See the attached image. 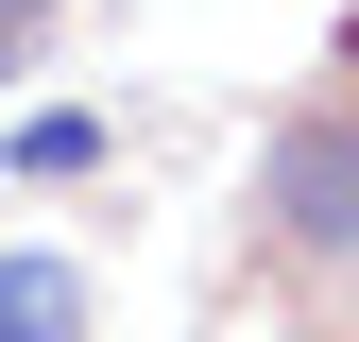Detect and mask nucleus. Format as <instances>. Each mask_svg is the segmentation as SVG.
<instances>
[{"label": "nucleus", "instance_id": "nucleus-1", "mask_svg": "<svg viewBox=\"0 0 359 342\" xmlns=\"http://www.w3.org/2000/svg\"><path fill=\"white\" fill-rule=\"evenodd\" d=\"M257 223H274L291 256H359V103H325V120H291V137H274Z\"/></svg>", "mask_w": 359, "mask_h": 342}, {"label": "nucleus", "instance_id": "nucleus-2", "mask_svg": "<svg viewBox=\"0 0 359 342\" xmlns=\"http://www.w3.org/2000/svg\"><path fill=\"white\" fill-rule=\"evenodd\" d=\"M0 342H86V274H69V256H18V240H0Z\"/></svg>", "mask_w": 359, "mask_h": 342}, {"label": "nucleus", "instance_id": "nucleus-4", "mask_svg": "<svg viewBox=\"0 0 359 342\" xmlns=\"http://www.w3.org/2000/svg\"><path fill=\"white\" fill-rule=\"evenodd\" d=\"M0 18H34V0H0Z\"/></svg>", "mask_w": 359, "mask_h": 342}, {"label": "nucleus", "instance_id": "nucleus-3", "mask_svg": "<svg viewBox=\"0 0 359 342\" xmlns=\"http://www.w3.org/2000/svg\"><path fill=\"white\" fill-rule=\"evenodd\" d=\"M69 171H103V120H86V103H34L18 120V189H69Z\"/></svg>", "mask_w": 359, "mask_h": 342}]
</instances>
